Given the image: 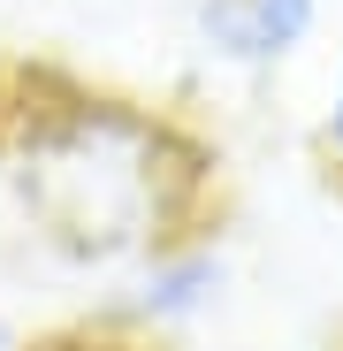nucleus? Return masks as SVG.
Listing matches in <instances>:
<instances>
[{"label":"nucleus","instance_id":"nucleus-2","mask_svg":"<svg viewBox=\"0 0 343 351\" xmlns=\"http://www.w3.org/2000/svg\"><path fill=\"white\" fill-rule=\"evenodd\" d=\"M313 8L320 0H206L199 31L229 62H275V53H290L313 31Z\"/></svg>","mask_w":343,"mask_h":351},{"label":"nucleus","instance_id":"nucleus-1","mask_svg":"<svg viewBox=\"0 0 343 351\" xmlns=\"http://www.w3.org/2000/svg\"><path fill=\"white\" fill-rule=\"evenodd\" d=\"M31 199L38 214L84 252L138 245L153 229V145L123 114H77L38 145L31 168Z\"/></svg>","mask_w":343,"mask_h":351},{"label":"nucleus","instance_id":"nucleus-3","mask_svg":"<svg viewBox=\"0 0 343 351\" xmlns=\"http://www.w3.org/2000/svg\"><path fill=\"white\" fill-rule=\"evenodd\" d=\"M214 290V260H176V267H153L145 275V313H191Z\"/></svg>","mask_w":343,"mask_h":351},{"label":"nucleus","instance_id":"nucleus-4","mask_svg":"<svg viewBox=\"0 0 343 351\" xmlns=\"http://www.w3.org/2000/svg\"><path fill=\"white\" fill-rule=\"evenodd\" d=\"M328 138H335V153H343V69H335V92H328Z\"/></svg>","mask_w":343,"mask_h":351}]
</instances>
